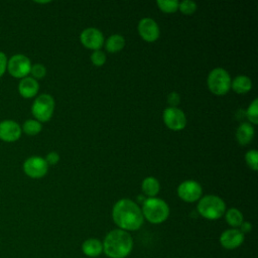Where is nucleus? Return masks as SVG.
<instances>
[{"instance_id": "nucleus-1", "label": "nucleus", "mask_w": 258, "mask_h": 258, "mask_svg": "<svg viewBox=\"0 0 258 258\" xmlns=\"http://www.w3.org/2000/svg\"><path fill=\"white\" fill-rule=\"evenodd\" d=\"M112 219L119 229L126 232L141 228L144 218L139 206L129 199H121L113 207Z\"/></svg>"}, {"instance_id": "nucleus-2", "label": "nucleus", "mask_w": 258, "mask_h": 258, "mask_svg": "<svg viewBox=\"0 0 258 258\" xmlns=\"http://www.w3.org/2000/svg\"><path fill=\"white\" fill-rule=\"evenodd\" d=\"M103 253L109 258H126L133 249V239L129 232L121 229L110 231L104 238Z\"/></svg>"}, {"instance_id": "nucleus-3", "label": "nucleus", "mask_w": 258, "mask_h": 258, "mask_svg": "<svg viewBox=\"0 0 258 258\" xmlns=\"http://www.w3.org/2000/svg\"><path fill=\"white\" fill-rule=\"evenodd\" d=\"M141 212L143 218L151 224H161L169 216V207L161 199L148 198L143 201Z\"/></svg>"}, {"instance_id": "nucleus-4", "label": "nucleus", "mask_w": 258, "mask_h": 258, "mask_svg": "<svg viewBox=\"0 0 258 258\" xmlns=\"http://www.w3.org/2000/svg\"><path fill=\"white\" fill-rule=\"evenodd\" d=\"M198 213L207 220H218L226 212L225 202L218 196L208 195L199 200Z\"/></svg>"}, {"instance_id": "nucleus-5", "label": "nucleus", "mask_w": 258, "mask_h": 258, "mask_svg": "<svg viewBox=\"0 0 258 258\" xmlns=\"http://www.w3.org/2000/svg\"><path fill=\"white\" fill-rule=\"evenodd\" d=\"M231 82L229 73L222 68H216L211 71L207 79L209 90L218 96H223L230 91Z\"/></svg>"}, {"instance_id": "nucleus-6", "label": "nucleus", "mask_w": 258, "mask_h": 258, "mask_svg": "<svg viewBox=\"0 0 258 258\" xmlns=\"http://www.w3.org/2000/svg\"><path fill=\"white\" fill-rule=\"evenodd\" d=\"M54 100L48 94L39 95L33 102L31 107L32 115L38 122H47L53 114Z\"/></svg>"}, {"instance_id": "nucleus-7", "label": "nucleus", "mask_w": 258, "mask_h": 258, "mask_svg": "<svg viewBox=\"0 0 258 258\" xmlns=\"http://www.w3.org/2000/svg\"><path fill=\"white\" fill-rule=\"evenodd\" d=\"M7 70L9 74L18 79H23L30 74L31 62L30 59L21 53L14 54L7 62Z\"/></svg>"}, {"instance_id": "nucleus-8", "label": "nucleus", "mask_w": 258, "mask_h": 258, "mask_svg": "<svg viewBox=\"0 0 258 258\" xmlns=\"http://www.w3.org/2000/svg\"><path fill=\"white\" fill-rule=\"evenodd\" d=\"M162 118L166 127L173 131L182 130L186 125V117L177 107H167L163 111Z\"/></svg>"}, {"instance_id": "nucleus-9", "label": "nucleus", "mask_w": 258, "mask_h": 258, "mask_svg": "<svg viewBox=\"0 0 258 258\" xmlns=\"http://www.w3.org/2000/svg\"><path fill=\"white\" fill-rule=\"evenodd\" d=\"M202 185L196 180H184L177 187V196L186 203H194L201 199Z\"/></svg>"}, {"instance_id": "nucleus-10", "label": "nucleus", "mask_w": 258, "mask_h": 258, "mask_svg": "<svg viewBox=\"0 0 258 258\" xmlns=\"http://www.w3.org/2000/svg\"><path fill=\"white\" fill-rule=\"evenodd\" d=\"M23 170L25 174L31 178H40L46 174L48 164L43 157L31 156L24 161Z\"/></svg>"}, {"instance_id": "nucleus-11", "label": "nucleus", "mask_w": 258, "mask_h": 258, "mask_svg": "<svg viewBox=\"0 0 258 258\" xmlns=\"http://www.w3.org/2000/svg\"><path fill=\"white\" fill-rule=\"evenodd\" d=\"M245 240V235L237 228H230L222 232L219 242L224 249L234 250L239 248Z\"/></svg>"}, {"instance_id": "nucleus-12", "label": "nucleus", "mask_w": 258, "mask_h": 258, "mask_svg": "<svg viewBox=\"0 0 258 258\" xmlns=\"http://www.w3.org/2000/svg\"><path fill=\"white\" fill-rule=\"evenodd\" d=\"M80 40L85 47L93 50H99L105 42L103 33L95 27H89L83 30L80 35Z\"/></svg>"}, {"instance_id": "nucleus-13", "label": "nucleus", "mask_w": 258, "mask_h": 258, "mask_svg": "<svg viewBox=\"0 0 258 258\" xmlns=\"http://www.w3.org/2000/svg\"><path fill=\"white\" fill-rule=\"evenodd\" d=\"M139 35L147 42H154L159 37V26L152 18H142L137 26Z\"/></svg>"}, {"instance_id": "nucleus-14", "label": "nucleus", "mask_w": 258, "mask_h": 258, "mask_svg": "<svg viewBox=\"0 0 258 258\" xmlns=\"http://www.w3.org/2000/svg\"><path fill=\"white\" fill-rule=\"evenodd\" d=\"M20 125L13 120H3L0 122V139L5 142H14L21 136Z\"/></svg>"}, {"instance_id": "nucleus-15", "label": "nucleus", "mask_w": 258, "mask_h": 258, "mask_svg": "<svg viewBox=\"0 0 258 258\" xmlns=\"http://www.w3.org/2000/svg\"><path fill=\"white\" fill-rule=\"evenodd\" d=\"M38 89H39L38 82L32 77L23 78L18 85V92L25 99L34 97L37 94Z\"/></svg>"}, {"instance_id": "nucleus-16", "label": "nucleus", "mask_w": 258, "mask_h": 258, "mask_svg": "<svg viewBox=\"0 0 258 258\" xmlns=\"http://www.w3.org/2000/svg\"><path fill=\"white\" fill-rule=\"evenodd\" d=\"M82 251L86 256L95 258L103 253V244L97 238H88L82 244Z\"/></svg>"}, {"instance_id": "nucleus-17", "label": "nucleus", "mask_w": 258, "mask_h": 258, "mask_svg": "<svg viewBox=\"0 0 258 258\" xmlns=\"http://www.w3.org/2000/svg\"><path fill=\"white\" fill-rule=\"evenodd\" d=\"M254 127L249 122H242L236 131V138L240 145H247L254 137Z\"/></svg>"}, {"instance_id": "nucleus-18", "label": "nucleus", "mask_w": 258, "mask_h": 258, "mask_svg": "<svg viewBox=\"0 0 258 258\" xmlns=\"http://www.w3.org/2000/svg\"><path fill=\"white\" fill-rule=\"evenodd\" d=\"M252 88V81L247 76H238L231 82V89L237 94L248 93Z\"/></svg>"}, {"instance_id": "nucleus-19", "label": "nucleus", "mask_w": 258, "mask_h": 258, "mask_svg": "<svg viewBox=\"0 0 258 258\" xmlns=\"http://www.w3.org/2000/svg\"><path fill=\"white\" fill-rule=\"evenodd\" d=\"M141 188L144 195L148 196L149 198H155V196L159 192L160 185L158 180L153 176L145 177L142 181Z\"/></svg>"}, {"instance_id": "nucleus-20", "label": "nucleus", "mask_w": 258, "mask_h": 258, "mask_svg": "<svg viewBox=\"0 0 258 258\" xmlns=\"http://www.w3.org/2000/svg\"><path fill=\"white\" fill-rule=\"evenodd\" d=\"M225 220L232 228H239L244 222V217L241 211L236 208H231L225 212Z\"/></svg>"}, {"instance_id": "nucleus-21", "label": "nucleus", "mask_w": 258, "mask_h": 258, "mask_svg": "<svg viewBox=\"0 0 258 258\" xmlns=\"http://www.w3.org/2000/svg\"><path fill=\"white\" fill-rule=\"evenodd\" d=\"M105 45L109 52H118L123 49L125 45V39L120 34H113L106 40Z\"/></svg>"}, {"instance_id": "nucleus-22", "label": "nucleus", "mask_w": 258, "mask_h": 258, "mask_svg": "<svg viewBox=\"0 0 258 258\" xmlns=\"http://www.w3.org/2000/svg\"><path fill=\"white\" fill-rule=\"evenodd\" d=\"M42 129V125L40 122H38L37 120L35 119H28L26 120L23 125H22V128L21 130L27 134V135H30V136H33V135H36L38 134Z\"/></svg>"}, {"instance_id": "nucleus-23", "label": "nucleus", "mask_w": 258, "mask_h": 258, "mask_svg": "<svg viewBox=\"0 0 258 258\" xmlns=\"http://www.w3.org/2000/svg\"><path fill=\"white\" fill-rule=\"evenodd\" d=\"M158 8L164 13H173L178 10L179 2L176 0H158L156 2Z\"/></svg>"}, {"instance_id": "nucleus-24", "label": "nucleus", "mask_w": 258, "mask_h": 258, "mask_svg": "<svg viewBox=\"0 0 258 258\" xmlns=\"http://www.w3.org/2000/svg\"><path fill=\"white\" fill-rule=\"evenodd\" d=\"M246 117L250 121V124L258 123V100L254 99L246 110Z\"/></svg>"}, {"instance_id": "nucleus-25", "label": "nucleus", "mask_w": 258, "mask_h": 258, "mask_svg": "<svg viewBox=\"0 0 258 258\" xmlns=\"http://www.w3.org/2000/svg\"><path fill=\"white\" fill-rule=\"evenodd\" d=\"M245 160L247 165L254 171L257 170L258 167V152L254 149L247 151L245 155Z\"/></svg>"}, {"instance_id": "nucleus-26", "label": "nucleus", "mask_w": 258, "mask_h": 258, "mask_svg": "<svg viewBox=\"0 0 258 258\" xmlns=\"http://www.w3.org/2000/svg\"><path fill=\"white\" fill-rule=\"evenodd\" d=\"M178 10H180V12L185 15H190L197 10V4L194 1L184 0L182 2H179Z\"/></svg>"}, {"instance_id": "nucleus-27", "label": "nucleus", "mask_w": 258, "mask_h": 258, "mask_svg": "<svg viewBox=\"0 0 258 258\" xmlns=\"http://www.w3.org/2000/svg\"><path fill=\"white\" fill-rule=\"evenodd\" d=\"M91 60L94 66L102 67L106 61V55L102 50H94L91 54Z\"/></svg>"}, {"instance_id": "nucleus-28", "label": "nucleus", "mask_w": 258, "mask_h": 258, "mask_svg": "<svg viewBox=\"0 0 258 258\" xmlns=\"http://www.w3.org/2000/svg\"><path fill=\"white\" fill-rule=\"evenodd\" d=\"M30 74L32 75L33 79H41L45 76L46 74V69L43 64L41 63H35L33 66H31V70H30Z\"/></svg>"}, {"instance_id": "nucleus-29", "label": "nucleus", "mask_w": 258, "mask_h": 258, "mask_svg": "<svg viewBox=\"0 0 258 258\" xmlns=\"http://www.w3.org/2000/svg\"><path fill=\"white\" fill-rule=\"evenodd\" d=\"M180 102V97L176 92H171L167 96V103L170 105L169 107H176Z\"/></svg>"}, {"instance_id": "nucleus-30", "label": "nucleus", "mask_w": 258, "mask_h": 258, "mask_svg": "<svg viewBox=\"0 0 258 258\" xmlns=\"http://www.w3.org/2000/svg\"><path fill=\"white\" fill-rule=\"evenodd\" d=\"M44 159H45V161H46V163H47L48 165H54V164H56V163L58 162V160H59V155H58L57 152L51 151V152H49V153L45 156Z\"/></svg>"}, {"instance_id": "nucleus-31", "label": "nucleus", "mask_w": 258, "mask_h": 258, "mask_svg": "<svg viewBox=\"0 0 258 258\" xmlns=\"http://www.w3.org/2000/svg\"><path fill=\"white\" fill-rule=\"evenodd\" d=\"M7 57L6 54L2 51H0V77H2L5 73V71L7 70Z\"/></svg>"}, {"instance_id": "nucleus-32", "label": "nucleus", "mask_w": 258, "mask_h": 258, "mask_svg": "<svg viewBox=\"0 0 258 258\" xmlns=\"http://www.w3.org/2000/svg\"><path fill=\"white\" fill-rule=\"evenodd\" d=\"M238 229L245 235V234L251 232V230H252V224H251L250 222H243V223L241 224V226H240Z\"/></svg>"}]
</instances>
